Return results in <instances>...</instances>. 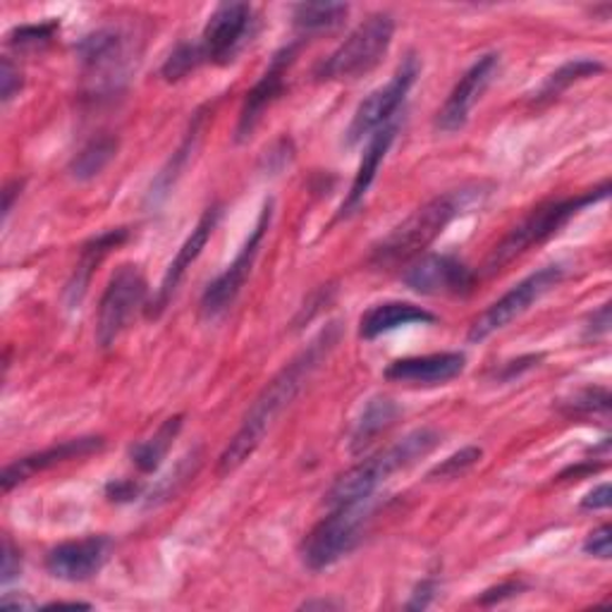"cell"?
I'll list each match as a JSON object with an SVG mask.
<instances>
[{"label":"cell","mask_w":612,"mask_h":612,"mask_svg":"<svg viewBox=\"0 0 612 612\" xmlns=\"http://www.w3.org/2000/svg\"><path fill=\"white\" fill-rule=\"evenodd\" d=\"M335 340H338V328L333 323L331 328H325V331L317 340H313L300 357H294L292 362L259 392V398L254 400L251 410L247 412L240 431L232 435V441L228 443L221 458H218V466H215L218 476L232 474L234 469H240L251 458V454H254V450L263 441V435L269 433V429L273 427V421L282 412H285V407H290V402L297 395H300L302 388L309 383V379L313 375V371L319 369L325 354L333 350Z\"/></svg>","instance_id":"cell-1"},{"label":"cell","mask_w":612,"mask_h":612,"mask_svg":"<svg viewBox=\"0 0 612 612\" xmlns=\"http://www.w3.org/2000/svg\"><path fill=\"white\" fill-rule=\"evenodd\" d=\"M485 194H489V187L483 182L462 184L458 190L438 194L373 247L371 263L381 265V269H390V265L414 261L417 257H421L423 249L441 238L454 218H460L472 203H476Z\"/></svg>","instance_id":"cell-2"},{"label":"cell","mask_w":612,"mask_h":612,"mask_svg":"<svg viewBox=\"0 0 612 612\" xmlns=\"http://www.w3.org/2000/svg\"><path fill=\"white\" fill-rule=\"evenodd\" d=\"M438 443H441V433L433 429L412 431L395 445H390L388 450L373 454L371 460L352 466L350 472H344L333 483V489L328 491L325 502L331 508H340V505H354V502L371 500L373 491L379 489L381 483H385L392 474L402 472V469L417 464L421 458H427Z\"/></svg>","instance_id":"cell-3"},{"label":"cell","mask_w":612,"mask_h":612,"mask_svg":"<svg viewBox=\"0 0 612 612\" xmlns=\"http://www.w3.org/2000/svg\"><path fill=\"white\" fill-rule=\"evenodd\" d=\"M608 192H610V184L603 182L601 187H595V190L586 194L543 203V207H539L536 211H531L524 221L520 225H514L505 238H502V242L491 251L489 261H485V273L502 271L516 257H522L524 251L555 238V234L568 225L574 215L593 207V203L608 199Z\"/></svg>","instance_id":"cell-4"},{"label":"cell","mask_w":612,"mask_h":612,"mask_svg":"<svg viewBox=\"0 0 612 612\" xmlns=\"http://www.w3.org/2000/svg\"><path fill=\"white\" fill-rule=\"evenodd\" d=\"M82 62L84 87L91 99L116 97L128 84L137 62V49L130 31L120 27H103L84 37L77 46Z\"/></svg>","instance_id":"cell-5"},{"label":"cell","mask_w":612,"mask_h":612,"mask_svg":"<svg viewBox=\"0 0 612 612\" xmlns=\"http://www.w3.org/2000/svg\"><path fill=\"white\" fill-rule=\"evenodd\" d=\"M392 37H395V20H392V14L373 12L323 62L317 77L321 82L359 80V77L371 72L385 58Z\"/></svg>","instance_id":"cell-6"},{"label":"cell","mask_w":612,"mask_h":612,"mask_svg":"<svg viewBox=\"0 0 612 612\" xmlns=\"http://www.w3.org/2000/svg\"><path fill=\"white\" fill-rule=\"evenodd\" d=\"M371 508L369 500L354 502V505H340L313 526L302 541V562L311 572L328 570L342 560L359 543L364 533Z\"/></svg>","instance_id":"cell-7"},{"label":"cell","mask_w":612,"mask_h":612,"mask_svg":"<svg viewBox=\"0 0 612 612\" xmlns=\"http://www.w3.org/2000/svg\"><path fill=\"white\" fill-rule=\"evenodd\" d=\"M147 300V280L141 275L139 265L124 263L113 273L111 282L101 297L99 321H97V342L103 350L122 335L130 325L134 313L144 307Z\"/></svg>","instance_id":"cell-8"},{"label":"cell","mask_w":612,"mask_h":612,"mask_svg":"<svg viewBox=\"0 0 612 612\" xmlns=\"http://www.w3.org/2000/svg\"><path fill=\"white\" fill-rule=\"evenodd\" d=\"M419 77V60L417 56H407L395 74L390 77V82L381 89H375L369 93V99L359 103L357 113L352 118V124L348 130V147H354L362 141L364 137H371L373 132H379L385 124L395 122V116L402 108L407 93L414 87Z\"/></svg>","instance_id":"cell-9"},{"label":"cell","mask_w":612,"mask_h":612,"mask_svg":"<svg viewBox=\"0 0 612 612\" xmlns=\"http://www.w3.org/2000/svg\"><path fill=\"white\" fill-rule=\"evenodd\" d=\"M562 278H564L562 265H545V269L531 273L522 282H516L510 292L502 294L498 302H493L472 323V328H469V342H481L485 338H491L493 333L502 331V328L510 325L516 317H522L533 302H539L543 294L558 288Z\"/></svg>","instance_id":"cell-10"},{"label":"cell","mask_w":612,"mask_h":612,"mask_svg":"<svg viewBox=\"0 0 612 612\" xmlns=\"http://www.w3.org/2000/svg\"><path fill=\"white\" fill-rule=\"evenodd\" d=\"M271 221H273V201H269L263 207L254 230H251L244 247L240 249V254L234 257V261L228 265V271L218 275L207 288V292H203V297H201L203 317L218 319L221 313H225L232 307L234 300H238V294L242 292L251 269H254V261L259 257V249L263 244L265 232H269V228H271Z\"/></svg>","instance_id":"cell-11"},{"label":"cell","mask_w":612,"mask_h":612,"mask_svg":"<svg viewBox=\"0 0 612 612\" xmlns=\"http://www.w3.org/2000/svg\"><path fill=\"white\" fill-rule=\"evenodd\" d=\"M402 280L410 290L431 297H462L472 292L476 285L474 271L464 261L448 254L417 257L410 263V269L404 271Z\"/></svg>","instance_id":"cell-12"},{"label":"cell","mask_w":612,"mask_h":612,"mask_svg":"<svg viewBox=\"0 0 612 612\" xmlns=\"http://www.w3.org/2000/svg\"><path fill=\"white\" fill-rule=\"evenodd\" d=\"M500 68V56L498 53H485L483 58H479L472 68H469L462 80L454 84V89L450 91L448 101L443 103L441 111H438L435 118V128L441 132H460L469 116H472L476 101L483 97V91L489 89V84L493 82V77Z\"/></svg>","instance_id":"cell-13"},{"label":"cell","mask_w":612,"mask_h":612,"mask_svg":"<svg viewBox=\"0 0 612 612\" xmlns=\"http://www.w3.org/2000/svg\"><path fill=\"white\" fill-rule=\"evenodd\" d=\"M251 27V8L247 3H221L209 18L201 34V51L207 62L228 66L247 41Z\"/></svg>","instance_id":"cell-14"},{"label":"cell","mask_w":612,"mask_h":612,"mask_svg":"<svg viewBox=\"0 0 612 612\" xmlns=\"http://www.w3.org/2000/svg\"><path fill=\"white\" fill-rule=\"evenodd\" d=\"M221 215H223V207H221V203H213L211 209L203 211V215L199 218V223L194 225L192 234H190V238H187L184 244L180 247L178 257L172 259V263L168 265V271H165L163 282H161V288H159V294L153 297L151 307L147 309V317H149V319H159L161 313L165 311V307H168L170 300H172V294L178 292V288H180V282H182L187 269H192V263L201 257L203 247L209 244V240H211V234H213L218 221H221Z\"/></svg>","instance_id":"cell-15"},{"label":"cell","mask_w":612,"mask_h":612,"mask_svg":"<svg viewBox=\"0 0 612 612\" xmlns=\"http://www.w3.org/2000/svg\"><path fill=\"white\" fill-rule=\"evenodd\" d=\"M111 551V541L106 536H87L80 541H68L56 545L46 555V570L62 582H87L97 576Z\"/></svg>","instance_id":"cell-16"},{"label":"cell","mask_w":612,"mask_h":612,"mask_svg":"<svg viewBox=\"0 0 612 612\" xmlns=\"http://www.w3.org/2000/svg\"><path fill=\"white\" fill-rule=\"evenodd\" d=\"M294 56H297V46H285V49L278 51L271 60V66L261 74V80L247 93L244 106L240 111V120H238V132H234L238 134V141H244L247 137H251V132H254L257 124L261 122L263 113L269 111L273 101L282 93V89H285V77L294 62Z\"/></svg>","instance_id":"cell-17"},{"label":"cell","mask_w":612,"mask_h":612,"mask_svg":"<svg viewBox=\"0 0 612 612\" xmlns=\"http://www.w3.org/2000/svg\"><path fill=\"white\" fill-rule=\"evenodd\" d=\"M466 357L462 352H438L427 357L398 359L385 369V379L410 385H443L464 371Z\"/></svg>","instance_id":"cell-18"},{"label":"cell","mask_w":612,"mask_h":612,"mask_svg":"<svg viewBox=\"0 0 612 612\" xmlns=\"http://www.w3.org/2000/svg\"><path fill=\"white\" fill-rule=\"evenodd\" d=\"M103 448L101 438H74V441H66L60 445H53L43 452L29 454V458H22L18 462H12L3 469V476H0V483H3V491H12L14 485L27 481L29 476H34L39 472H46V469H51L56 464L70 462V460H80L87 458V454L97 452Z\"/></svg>","instance_id":"cell-19"},{"label":"cell","mask_w":612,"mask_h":612,"mask_svg":"<svg viewBox=\"0 0 612 612\" xmlns=\"http://www.w3.org/2000/svg\"><path fill=\"white\" fill-rule=\"evenodd\" d=\"M395 134H398V122H390V124H385V128H381L379 132L371 134L369 147L364 149L362 165H359L357 175H354L352 190H350L348 199H344V203H342V215H350L359 207H362V201L367 199L371 184L375 180V172H379L383 159H385L390 147H392V141H395Z\"/></svg>","instance_id":"cell-20"},{"label":"cell","mask_w":612,"mask_h":612,"mask_svg":"<svg viewBox=\"0 0 612 612\" xmlns=\"http://www.w3.org/2000/svg\"><path fill=\"white\" fill-rule=\"evenodd\" d=\"M435 317L431 311L421 309L410 302H385V304H375L371 307L362 321H359V335L364 340H373L383 333L398 331V328L404 325H414V323H433Z\"/></svg>","instance_id":"cell-21"},{"label":"cell","mask_w":612,"mask_h":612,"mask_svg":"<svg viewBox=\"0 0 612 612\" xmlns=\"http://www.w3.org/2000/svg\"><path fill=\"white\" fill-rule=\"evenodd\" d=\"M124 240H128V230L124 228H118V230H108L103 234H99L97 240H91L84 251H82V261L80 265H77V273H74V280L68 285V294L72 304H77L82 300V294L89 285V278L93 273V269L103 261V257L108 254V251L120 247Z\"/></svg>","instance_id":"cell-22"},{"label":"cell","mask_w":612,"mask_h":612,"mask_svg":"<svg viewBox=\"0 0 612 612\" xmlns=\"http://www.w3.org/2000/svg\"><path fill=\"white\" fill-rule=\"evenodd\" d=\"M400 417L398 404L390 398H373L367 407L362 417H359L357 427L352 431V452H362L367 445H371L375 438L385 433L395 419Z\"/></svg>","instance_id":"cell-23"},{"label":"cell","mask_w":612,"mask_h":612,"mask_svg":"<svg viewBox=\"0 0 612 612\" xmlns=\"http://www.w3.org/2000/svg\"><path fill=\"white\" fill-rule=\"evenodd\" d=\"M180 429H182V414L170 417L161 423L159 429H155L151 438L132 448V462L141 474H153L155 469L161 466L168 450L172 448V443H175Z\"/></svg>","instance_id":"cell-24"},{"label":"cell","mask_w":612,"mask_h":612,"mask_svg":"<svg viewBox=\"0 0 612 612\" xmlns=\"http://www.w3.org/2000/svg\"><path fill=\"white\" fill-rule=\"evenodd\" d=\"M599 72H603V62H599V60L579 58V60L564 62L560 70H555L551 77H548L536 97H533V101L536 103L553 101L560 97L564 89H570L574 82H582V80H586V77H593Z\"/></svg>","instance_id":"cell-25"},{"label":"cell","mask_w":612,"mask_h":612,"mask_svg":"<svg viewBox=\"0 0 612 612\" xmlns=\"http://www.w3.org/2000/svg\"><path fill=\"white\" fill-rule=\"evenodd\" d=\"M348 12V3H300L292 10V22L304 34H317V31L340 27Z\"/></svg>","instance_id":"cell-26"},{"label":"cell","mask_w":612,"mask_h":612,"mask_svg":"<svg viewBox=\"0 0 612 612\" xmlns=\"http://www.w3.org/2000/svg\"><path fill=\"white\" fill-rule=\"evenodd\" d=\"M116 151H118V139L108 134L91 139L89 144L74 155V161L70 163V175L80 182L101 175V170L116 159Z\"/></svg>","instance_id":"cell-27"},{"label":"cell","mask_w":612,"mask_h":612,"mask_svg":"<svg viewBox=\"0 0 612 612\" xmlns=\"http://www.w3.org/2000/svg\"><path fill=\"white\" fill-rule=\"evenodd\" d=\"M201 62H207V58H203V51H201V43H180L178 49L172 51L168 56V60L163 62L161 74L168 82H180L187 74L194 72Z\"/></svg>","instance_id":"cell-28"},{"label":"cell","mask_w":612,"mask_h":612,"mask_svg":"<svg viewBox=\"0 0 612 612\" xmlns=\"http://www.w3.org/2000/svg\"><path fill=\"white\" fill-rule=\"evenodd\" d=\"M199 122H201V118H197V120H194L190 134H187V139H184V144L180 147V151H178L175 155H172L170 165L161 172L159 180L153 182V187H151V199H161V197H165V194H168V190L172 187V182L178 180L180 170H182V168H184V163H187V155H190V153H192V149H194V141H197V137H199Z\"/></svg>","instance_id":"cell-29"},{"label":"cell","mask_w":612,"mask_h":612,"mask_svg":"<svg viewBox=\"0 0 612 612\" xmlns=\"http://www.w3.org/2000/svg\"><path fill=\"white\" fill-rule=\"evenodd\" d=\"M481 458H483L481 448H462L460 452L450 454L443 464H438L429 474V479H458L466 474L474 464H479Z\"/></svg>","instance_id":"cell-30"},{"label":"cell","mask_w":612,"mask_h":612,"mask_svg":"<svg viewBox=\"0 0 612 612\" xmlns=\"http://www.w3.org/2000/svg\"><path fill=\"white\" fill-rule=\"evenodd\" d=\"M570 414L576 417H595V414H610V395L603 388H586L582 392H576L574 400L570 402Z\"/></svg>","instance_id":"cell-31"},{"label":"cell","mask_w":612,"mask_h":612,"mask_svg":"<svg viewBox=\"0 0 612 612\" xmlns=\"http://www.w3.org/2000/svg\"><path fill=\"white\" fill-rule=\"evenodd\" d=\"M58 31V22H43V24H27L14 29L10 34V46L14 49H41L49 43Z\"/></svg>","instance_id":"cell-32"},{"label":"cell","mask_w":612,"mask_h":612,"mask_svg":"<svg viewBox=\"0 0 612 612\" xmlns=\"http://www.w3.org/2000/svg\"><path fill=\"white\" fill-rule=\"evenodd\" d=\"M22 82L20 68H14L10 58H3V66H0V97H3V103L12 101L14 93H20Z\"/></svg>","instance_id":"cell-33"},{"label":"cell","mask_w":612,"mask_h":612,"mask_svg":"<svg viewBox=\"0 0 612 612\" xmlns=\"http://www.w3.org/2000/svg\"><path fill=\"white\" fill-rule=\"evenodd\" d=\"M22 570V560H20V551L12 545V541L6 536L3 539V574H0V582L6 586L12 582V579L20 576Z\"/></svg>","instance_id":"cell-34"},{"label":"cell","mask_w":612,"mask_h":612,"mask_svg":"<svg viewBox=\"0 0 612 612\" xmlns=\"http://www.w3.org/2000/svg\"><path fill=\"white\" fill-rule=\"evenodd\" d=\"M584 551L593 558H601V560H610V526L603 524L595 531L589 533V539L584 543Z\"/></svg>","instance_id":"cell-35"},{"label":"cell","mask_w":612,"mask_h":612,"mask_svg":"<svg viewBox=\"0 0 612 612\" xmlns=\"http://www.w3.org/2000/svg\"><path fill=\"white\" fill-rule=\"evenodd\" d=\"M435 591H438L435 579H423V582L414 589L412 601L407 603V610H423V608H429L431 601H433Z\"/></svg>","instance_id":"cell-36"},{"label":"cell","mask_w":612,"mask_h":612,"mask_svg":"<svg viewBox=\"0 0 612 612\" xmlns=\"http://www.w3.org/2000/svg\"><path fill=\"white\" fill-rule=\"evenodd\" d=\"M524 589V584L520 582H505V584H500L495 589H489L483 595H481V605H493V603H500V601H505V599H512L514 593H520Z\"/></svg>","instance_id":"cell-37"},{"label":"cell","mask_w":612,"mask_h":612,"mask_svg":"<svg viewBox=\"0 0 612 612\" xmlns=\"http://www.w3.org/2000/svg\"><path fill=\"white\" fill-rule=\"evenodd\" d=\"M610 331V304H603L599 311H593L586 323V338H601Z\"/></svg>","instance_id":"cell-38"},{"label":"cell","mask_w":612,"mask_h":612,"mask_svg":"<svg viewBox=\"0 0 612 612\" xmlns=\"http://www.w3.org/2000/svg\"><path fill=\"white\" fill-rule=\"evenodd\" d=\"M106 495H108V500H113V502H130L132 498L139 495V485L134 481L108 483Z\"/></svg>","instance_id":"cell-39"},{"label":"cell","mask_w":612,"mask_h":612,"mask_svg":"<svg viewBox=\"0 0 612 612\" xmlns=\"http://www.w3.org/2000/svg\"><path fill=\"white\" fill-rule=\"evenodd\" d=\"M584 510H608L610 508V483H601L599 489H593L584 500Z\"/></svg>","instance_id":"cell-40"},{"label":"cell","mask_w":612,"mask_h":612,"mask_svg":"<svg viewBox=\"0 0 612 612\" xmlns=\"http://www.w3.org/2000/svg\"><path fill=\"white\" fill-rule=\"evenodd\" d=\"M20 194V182H10L8 187H6V203H3V215L8 218L10 215V211H12V201H14V197H18Z\"/></svg>","instance_id":"cell-41"},{"label":"cell","mask_w":612,"mask_h":612,"mask_svg":"<svg viewBox=\"0 0 612 612\" xmlns=\"http://www.w3.org/2000/svg\"><path fill=\"white\" fill-rule=\"evenodd\" d=\"M87 603H49L43 610H89Z\"/></svg>","instance_id":"cell-42"},{"label":"cell","mask_w":612,"mask_h":612,"mask_svg":"<svg viewBox=\"0 0 612 612\" xmlns=\"http://www.w3.org/2000/svg\"><path fill=\"white\" fill-rule=\"evenodd\" d=\"M302 608H304V610H313V608H321V610L325 608V610H328V608H335V605H333V603H328V601H311V603H304Z\"/></svg>","instance_id":"cell-43"}]
</instances>
